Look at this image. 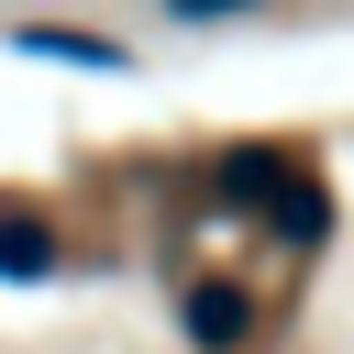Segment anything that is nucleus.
<instances>
[{
	"mask_svg": "<svg viewBox=\"0 0 354 354\" xmlns=\"http://www.w3.org/2000/svg\"><path fill=\"white\" fill-rule=\"evenodd\" d=\"M22 55H66V66H122V44H100V33H22Z\"/></svg>",
	"mask_w": 354,
	"mask_h": 354,
	"instance_id": "1",
	"label": "nucleus"
},
{
	"mask_svg": "<svg viewBox=\"0 0 354 354\" xmlns=\"http://www.w3.org/2000/svg\"><path fill=\"white\" fill-rule=\"evenodd\" d=\"M210 11H254V0H177V22H210Z\"/></svg>",
	"mask_w": 354,
	"mask_h": 354,
	"instance_id": "2",
	"label": "nucleus"
}]
</instances>
